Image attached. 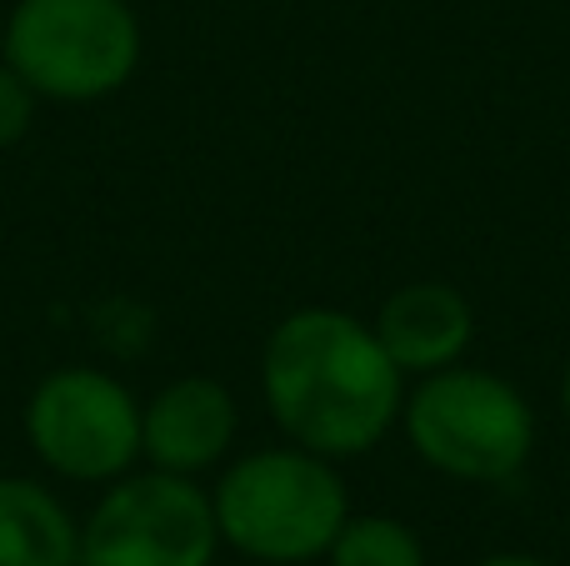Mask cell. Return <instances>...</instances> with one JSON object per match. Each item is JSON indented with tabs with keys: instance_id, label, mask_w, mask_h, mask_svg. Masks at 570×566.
<instances>
[{
	"instance_id": "cell-1",
	"label": "cell",
	"mask_w": 570,
	"mask_h": 566,
	"mask_svg": "<svg viewBox=\"0 0 570 566\" xmlns=\"http://www.w3.org/2000/svg\"><path fill=\"white\" fill-rule=\"evenodd\" d=\"M261 397L291 447L351 461L401 427L405 377L361 316L341 306H301L266 336Z\"/></svg>"
},
{
	"instance_id": "cell-2",
	"label": "cell",
	"mask_w": 570,
	"mask_h": 566,
	"mask_svg": "<svg viewBox=\"0 0 570 566\" xmlns=\"http://www.w3.org/2000/svg\"><path fill=\"white\" fill-rule=\"evenodd\" d=\"M220 541L250 562L301 566L331 552L351 517V497L335 461L305 447H261L230 461L210 487Z\"/></svg>"
},
{
	"instance_id": "cell-3",
	"label": "cell",
	"mask_w": 570,
	"mask_h": 566,
	"mask_svg": "<svg viewBox=\"0 0 570 566\" xmlns=\"http://www.w3.org/2000/svg\"><path fill=\"white\" fill-rule=\"evenodd\" d=\"M401 427L431 471L471 487H511L535 451V411L505 377L445 367L405 397Z\"/></svg>"
},
{
	"instance_id": "cell-4",
	"label": "cell",
	"mask_w": 570,
	"mask_h": 566,
	"mask_svg": "<svg viewBox=\"0 0 570 566\" xmlns=\"http://www.w3.org/2000/svg\"><path fill=\"white\" fill-rule=\"evenodd\" d=\"M140 16L130 0H20L6 16V66L40 100L90 106L130 86L140 66Z\"/></svg>"
},
{
	"instance_id": "cell-5",
	"label": "cell",
	"mask_w": 570,
	"mask_h": 566,
	"mask_svg": "<svg viewBox=\"0 0 570 566\" xmlns=\"http://www.w3.org/2000/svg\"><path fill=\"white\" fill-rule=\"evenodd\" d=\"M26 441L66 481H120L140 461V401L100 367H60L26 397Z\"/></svg>"
},
{
	"instance_id": "cell-6",
	"label": "cell",
	"mask_w": 570,
	"mask_h": 566,
	"mask_svg": "<svg viewBox=\"0 0 570 566\" xmlns=\"http://www.w3.org/2000/svg\"><path fill=\"white\" fill-rule=\"evenodd\" d=\"M216 547L210 491L156 467L110 481L80 527V566H210Z\"/></svg>"
},
{
	"instance_id": "cell-7",
	"label": "cell",
	"mask_w": 570,
	"mask_h": 566,
	"mask_svg": "<svg viewBox=\"0 0 570 566\" xmlns=\"http://www.w3.org/2000/svg\"><path fill=\"white\" fill-rule=\"evenodd\" d=\"M240 411L216 377H176L140 407V457L156 471L200 477L236 447Z\"/></svg>"
},
{
	"instance_id": "cell-8",
	"label": "cell",
	"mask_w": 570,
	"mask_h": 566,
	"mask_svg": "<svg viewBox=\"0 0 570 566\" xmlns=\"http://www.w3.org/2000/svg\"><path fill=\"white\" fill-rule=\"evenodd\" d=\"M371 326L401 377H435L471 351L475 311L451 281H411L381 301Z\"/></svg>"
},
{
	"instance_id": "cell-9",
	"label": "cell",
	"mask_w": 570,
	"mask_h": 566,
	"mask_svg": "<svg viewBox=\"0 0 570 566\" xmlns=\"http://www.w3.org/2000/svg\"><path fill=\"white\" fill-rule=\"evenodd\" d=\"M0 566H80V521L30 477H0Z\"/></svg>"
},
{
	"instance_id": "cell-10",
	"label": "cell",
	"mask_w": 570,
	"mask_h": 566,
	"mask_svg": "<svg viewBox=\"0 0 570 566\" xmlns=\"http://www.w3.org/2000/svg\"><path fill=\"white\" fill-rule=\"evenodd\" d=\"M325 557L331 566H425V547L401 517L365 511V517H345Z\"/></svg>"
},
{
	"instance_id": "cell-11",
	"label": "cell",
	"mask_w": 570,
	"mask_h": 566,
	"mask_svg": "<svg viewBox=\"0 0 570 566\" xmlns=\"http://www.w3.org/2000/svg\"><path fill=\"white\" fill-rule=\"evenodd\" d=\"M36 106H40V96L26 86V76L0 60V150L20 146V140L30 136V126H36Z\"/></svg>"
},
{
	"instance_id": "cell-12",
	"label": "cell",
	"mask_w": 570,
	"mask_h": 566,
	"mask_svg": "<svg viewBox=\"0 0 570 566\" xmlns=\"http://www.w3.org/2000/svg\"><path fill=\"white\" fill-rule=\"evenodd\" d=\"M475 566H551V562L525 557V552H495V557H485V562H475Z\"/></svg>"
},
{
	"instance_id": "cell-13",
	"label": "cell",
	"mask_w": 570,
	"mask_h": 566,
	"mask_svg": "<svg viewBox=\"0 0 570 566\" xmlns=\"http://www.w3.org/2000/svg\"><path fill=\"white\" fill-rule=\"evenodd\" d=\"M561 411H566V427H570V367H566V377H561Z\"/></svg>"
},
{
	"instance_id": "cell-14",
	"label": "cell",
	"mask_w": 570,
	"mask_h": 566,
	"mask_svg": "<svg viewBox=\"0 0 570 566\" xmlns=\"http://www.w3.org/2000/svg\"><path fill=\"white\" fill-rule=\"evenodd\" d=\"M0 46H6V16H0Z\"/></svg>"
}]
</instances>
